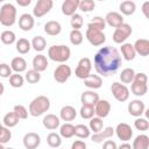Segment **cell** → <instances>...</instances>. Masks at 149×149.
Returning a JSON list of instances; mask_svg holds the SVG:
<instances>
[{"label": "cell", "mask_w": 149, "mask_h": 149, "mask_svg": "<svg viewBox=\"0 0 149 149\" xmlns=\"http://www.w3.org/2000/svg\"><path fill=\"white\" fill-rule=\"evenodd\" d=\"M94 69L98 74L108 77L114 74L122 64V58L119 50L112 45L100 48L93 58Z\"/></svg>", "instance_id": "cell-1"}, {"label": "cell", "mask_w": 149, "mask_h": 149, "mask_svg": "<svg viewBox=\"0 0 149 149\" xmlns=\"http://www.w3.org/2000/svg\"><path fill=\"white\" fill-rule=\"evenodd\" d=\"M71 56V50L68 45L64 44H56V45H51L48 49V57L57 63H65Z\"/></svg>", "instance_id": "cell-2"}, {"label": "cell", "mask_w": 149, "mask_h": 149, "mask_svg": "<svg viewBox=\"0 0 149 149\" xmlns=\"http://www.w3.org/2000/svg\"><path fill=\"white\" fill-rule=\"evenodd\" d=\"M49 108H50L49 98L45 95H38L35 99H33L31 102L29 104V114L36 118L48 112Z\"/></svg>", "instance_id": "cell-3"}, {"label": "cell", "mask_w": 149, "mask_h": 149, "mask_svg": "<svg viewBox=\"0 0 149 149\" xmlns=\"http://www.w3.org/2000/svg\"><path fill=\"white\" fill-rule=\"evenodd\" d=\"M16 21V8L13 3L6 2L0 8V23L5 27H12Z\"/></svg>", "instance_id": "cell-4"}, {"label": "cell", "mask_w": 149, "mask_h": 149, "mask_svg": "<svg viewBox=\"0 0 149 149\" xmlns=\"http://www.w3.org/2000/svg\"><path fill=\"white\" fill-rule=\"evenodd\" d=\"M147 83H148V77H147V74L144 72L135 73L134 79L132 81V86H130L132 93L137 95V97L144 95L147 93V91H148Z\"/></svg>", "instance_id": "cell-5"}, {"label": "cell", "mask_w": 149, "mask_h": 149, "mask_svg": "<svg viewBox=\"0 0 149 149\" xmlns=\"http://www.w3.org/2000/svg\"><path fill=\"white\" fill-rule=\"evenodd\" d=\"M132 33H133L132 26L123 22L121 26H119L118 28H115L112 38H113V41H114L115 43L122 44V43H125V41L132 35Z\"/></svg>", "instance_id": "cell-6"}, {"label": "cell", "mask_w": 149, "mask_h": 149, "mask_svg": "<svg viewBox=\"0 0 149 149\" xmlns=\"http://www.w3.org/2000/svg\"><path fill=\"white\" fill-rule=\"evenodd\" d=\"M91 70H92V62L88 57H83L79 59L77 68L74 70V74L77 78L79 79H85L91 74Z\"/></svg>", "instance_id": "cell-7"}, {"label": "cell", "mask_w": 149, "mask_h": 149, "mask_svg": "<svg viewBox=\"0 0 149 149\" xmlns=\"http://www.w3.org/2000/svg\"><path fill=\"white\" fill-rule=\"evenodd\" d=\"M111 92H112L113 97L115 98V100H118L120 102H123V101L128 100V98H129V90H128V87L125 84H121V83H118V81H114L112 84Z\"/></svg>", "instance_id": "cell-8"}, {"label": "cell", "mask_w": 149, "mask_h": 149, "mask_svg": "<svg viewBox=\"0 0 149 149\" xmlns=\"http://www.w3.org/2000/svg\"><path fill=\"white\" fill-rule=\"evenodd\" d=\"M54 6L52 0H38L33 9V14L35 17H42L43 15L48 14Z\"/></svg>", "instance_id": "cell-9"}, {"label": "cell", "mask_w": 149, "mask_h": 149, "mask_svg": "<svg viewBox=\"0 0 149 149\" xmlns=\"http://www.w3.org/2000/svg\"><path fill=\"white\" fill-rule=\"evenodd\" d=\"M71 73H72L71 68H70L69 65H66L65 63H63V64L58 65V66L55 69V71H54V79H55L57 83L63 84V83H65V81L70 78Z\"/></svg>", "instance_id": "cell-10"}, {"label": "cell", "mask_w": 149, "mask_h": 149, "mask_svg": "<svg viewBox=\"0 0 149 149\" xmlns=\"http://www.w3.org/2000/svg\"><path fill=\"white\" fill-rule=\"evenodd\" d=\"M86 38L87 41L93 45V47H99L102 45L106 41V36L102 31L99 30H92V29H87L86 30Z\"/></svg>", "instance_id": "cell-11"}, {"label": "cell", "mask_w": 149, "mask_h": 149, "mask_svg": "<svg viewBox=\"0 0 149 149\" xmlns=\"http://www.w3.org/2000/svg\"><path fill=\"white\" fill-rule=\"evenodd\" d=\"M114 133L116 134V136L119 137V140L123 141V142H127L132 139L133 136V129L132 127L126 123V122H121L116 126V128L114 129Z\"/></svg>", "instance_id": "cell-12"}, {"label": "cell", "mask_w": 149, "mask_h": 149, "mask_svg": "<svg viewBox=\"0 0 149 149\" xmlns=\"http://www.w3.org/2000/svg\"><path fill=\"white\" fill-rule=\"evenodd\" d=\"M23 146L26 149H36L41 143V137L37 133L29 132L23 136Z\"/></svg>", "instance_id": "cell-13"}, {"label": "cell", "mask_w": 149, "mask_h": 149, "mask_svg": "<svg viewBox=\"0 0 149 149\" xmlns=\"http://www.w3.org/2000/svg\"><path fill=\"white\" fill-rule=\"evenodd\" d=\"M109 112H111V104L105 99H99L94 106V114L98 118L104 119V118L108 116Z\"/></svg>", "instance_id": "cell-14"}, {"label": "cell", "mask_w": 149, "mask_h": 149, "mask_svg": "<svg viewBox=\"0 0 149 149\" xmlns=\"http://www.w3.org/2000/svg\"><path fill=\"white\" fill-rule=\"evenodd\" d=\"M146 111V106H144V102L139 100V99H135V100H132L129 104H128V113L135 118H140Z\"/></svg>", "instance_id": "cell-15"}, {"label": "cell", "mask_w": 149, "mask_h": 149, "mask_svg": "<svg viewBox=\"0 0 149 149\" xmlns=\"http://www.w3.org/2000/svg\"><path fill=\"white\" fill-rule=\"evenodd\" d=\"M104 19H105L106 24L114 27V28H118L119 26L123 23V16L118 12H108Z\"/></svg>", "instance_id": "cell-16"}, {"label": "cell", "mask_w": 149, "mask_h": 149, "mask_svg": "<svg viewBox=\"0 0 149 149\" xmlns=\"http://www.w3.org/2000/svg\"><path fill=\"white\" fill-rule=\"evenodd\" d=\"M98 100H99V95L94 91H84L81 93V95H80V101L85 106L94 107L95 104L98 102Z\"/></svg>", "instance_id": "cell-17"}, {"label": "cell", "mask_w": 149, "mask_h": 149, "mask_svg": "<svg viewBox=\"0 0 149 149\" xmlns=\"http://www.w3.org/2000/svg\"><path fill=\"white\" fill-rule=\"evenodd\" d=\"M35 24V20L34 16L28 14V13H23L20 17H19V27L23 30V31H29L33 29Z\"/></svg>", "instance_id": "cell-18"}, {"label": "cell", "mask_w": 149, "mask_h": 149, "mask_svg": "<svg viewBox=\"0 0 149 149\" xmlns=\"http://www.w3.org/2000/svg\"><path fill=\"white\" fill-rule=\"evenodd\" d=\"M134 50L136 54H139L140 56H148L149 55V41L147 38H139L135 41V43L133 44Z\"/></svg>", "instance_id": "cell-19"}, {"label": "cell", "mask_w": 149, "mask_h": 149, "mask_svg": "<svg viewBox=\"0 0 149 149\" xmlns=\"http://www.w3.org/2000/svg\"><path fill=\"white\" fill-rule=\"evenodd\" d=\"M113 135H114V128H113V127H106L105 129L100 130L99 133H94V134L91 136V140H92L94 143H100V142H102L104 140L111 139Z\"/></svg>", "instance_id": "cell-20"}, {"label": "cell", "mask_w": 149, "mask_h": 149, "mask_svg": "<svg viewBox=\"0 0 149 149\" xmlns=\"http://www.w3.org/2000/svg\"><path fill=\"white\" fill-rule=\"evenodd\" d=\"M79 0H65L62 3V13L66 16H72L78 9Z\"/></svg>", "instance_id": "cell-21"}, {"label": "cell", "mask_w": 149, "mask_h": 149, "mask_svg": "<svg viewBox=\"0 0 149 149\" xmlns=\"http://www.w3.org/2000/svg\"><path fill=\"white\" fill-rule=\"evenodd\" d=\"M48 64L49 63H48L47 56H44L42 54H40V55H37L33 58V70H35L40 73L48 68Z\"/></svg>", "instance_id": "cell-22"}, {"label": "cell", "mask_w": 149, "mask_h": 149, "mask_svg": "<svg viewBox=\"0 0 149 149\" xmlns=\"http://www.w3.org/2000/svg\"><path fill=\"white\" fill-rule=\"evenodd\" d=\"M84 85L93 91V90H97V88L101 87L102 79H101V77L99 74H90L87 78L84 79Z\"/></svg>", "instance_id": "cell-23"}, {"label": "cell", "mask_w": 149, "mask_h": 149, "mask_svg": "<svg viewBox=\"0 0 149 149\" xmlns=\"http://www.w3.org/2000/svg\"><path fill=\"white\" fill-rule=\"evenodd\" d=\"M42 122H43V126H44L47 129H50V130H54V129L58 128L59 125H61L59 118L56 116L55 114H47V115L43 118Z\"/></svg>", "instance_id": "cell-24"}, {"label": "cell", "mask_w": 149, "mask_h": 149, "mask_svg": "<svg viewBox=\"0 0 149 149\" xmlns=\"http://www.w3.org/2000/svg\"><path fill=\"white\" fill-rule=\"evenodd\" d=\"M44 31L50 36H56L62 31V26L58 21L50 20L44 24Z\"/></svg>", "instance_id": "cell-25"}, {"label": "cell", "mask_w": 149, "mask_h": 149, "mask_svg": "<svg viewBox=\"0 0 149 149\" xmlns=\"http://www.w3.org/2000/svg\"><path fill=\"white\" fill-rule=\"evenodd\" d=\"M77 115V112L74 109V107L70 106V105H66V106H63L61 108V112H59V116L63 121H72L74 120Z\"/></svg>", "instance_id": "cell-26"}, {"label": "cell", "mask_w": 149, "mask_h": 149, "mask_svg": "<svg viewBox=\"0 0 149 149\" xmlns=\"http://www.w3.org/2000/svg\"><path fill=\"white\" fill-rule=\"evenodd\" d=\"M121 55L126 61H133L136 56V52L134 50V47L132 43H122L121 44Z\"/></svg>", "instance_id": "cell-27"}, {"label": "cell", "mask_w": 149, "mask_h": 149, "mask_svg": "<svg viewBox=\"0 0 149 149\" xmlns=\"http://www.w3.org/2000/svg\"><path fill=\"white\" fill-rule=\"evenodd\" d=\"M10 69L13 71H15V73H20V72H23L26 71L27 69V62L23 57H15L12 59L10 62Z\"/></svg>", "instance_id": "cell-28"}, {"label": "cell", "mask_w": 149, "mask_h": 149, "mask_svg": "<svg viewBox=\"0 0 149 149\" xmlns=\"http://www.w3.org/2000/svg\"><path fill=\"white\" fill-rule=\"evenodd\" d=\"M120 8V12H121V15H133L136 10V3L132 0H126V1H122L119 6Z\"/></svg>", "instance_id": "cell-29"}, {"label": "cell", "mask_w": 149, "mask_h": 149, "mask_svg": "<svg viewBox=\"0 0 149 149\" xmlns=\"http://www.w3.org/2000/svg\"><path fill=\"white\" fill-rule=\"evenodd\" d=\"M149 148V137L146 134L137 135L133 141L132 149H148Z\"/></svg>", "instance_id": "cell-30"}, {"label": "cell", "mask_w": 149, "mask_h": 149, "mask_svg": "<svg viewBox=\"0 0 149 149\" xmlns=\"http://www.w3.org/2000/svg\"><path fill=\"white\" fill-rule=\"evenodd\" d=\"M105 27H106V22H105V19L101 16H94L87 24V29L99 30V31H102Z\"/></svg>", "instance_id": "cell-31"}, {"label": "cell", "mask_w": 149, "mask_h": 149, "mask_svg": "<svg viewBox=\"0 0 149 149\" xmlns=\"http://www.w3.org/2000/svg\"><path fill=\"white\" fill-rule=\"evenodd\" d=\"M134 76H135V71H134V69H132V68H126V69H123L122 71H121V73H120V80H121V83H123V84H130L132 81H133V79H134Z\"/></svg>", "instance_id": "cell-32"}, {"label": "cell", "mask_w": 149, "mask_h": 149, "mask_svg": "<svg viewBox=\"0 0 149 149\" xmlns=\"http://www.w3.org/2000/svg\"><path fill=\"white\" fill-rule=\"evenodd\" d=\"M16 50H17V52L19 54H22V55H24V54H27V52H29V50L31 49V44H30V42L27 40V38H19L17 41H16Z\"/></svg>", "instance_id": "cell-33"}, {"label": "cell", "mask_w": 149, "mask_h": 149, "mask_svg": "<svg viewBox=\"0 0 149 149\" xmlns=\"http://www.w3.org/2000/svg\"><path fill=\"white\" fill-rule=\"evenodd\" d=\"M90 134H91V130L87 126L83 125V123H79L77 126H74V135L79 139H87L90 137Z\"/></svg>", "instance_id": "cell-34"}, {"label": "cell", "mask_w": 149, "mask_h": 149, "mask_svg": "<svg viewBox=\"0 0 149 149\" xmlns=\"http://www.w3.org/2000/svg\"><path fill=\"white\" fill-rule=\"evenodd\" d=\"M30 44L34 48V50H36V51H43L45 49V47H47V41H45V38L43 36L37 35V36H35L33 38V41L30 42Z\"/></svg>", "instance_id": "cell-35"}, {"label": "cell", "mask_w": 149, "mask_h": 149, "mask_svg": "<svg viewBox=\"0 0 149 149\" xmlns=\"http://www.w3.org/2000/svg\"><path fill=\"white\" fill-rule=\"evenodd\" d=\"M2 121H3L5 127H7V128H12V127H15V126L19 123V118L15 115L14 112H9V113L5 114Z\"/></svg>", "instance_id": "cell-36"}, {"label": "cell", "mask_w": 149, "mask_h": 149, "mask_svg": "<svg viewBox=\"0 0 149 149\" xmlns=\"http://www.w3.org/2000/svg\"><path fill=\"white\" fill-rule=\"evenodd\" d=\"M59 135L62 137H65V139H70L74 135V126L71 125V123H64L59 128Z\"/></svg>", "instance_id": "cell-37"}, {"label": "cell", "mask_w": 149, "mask_h": 149, "mask_svg": "<svg viewBox=\"0 0 149 149\" xmlns=\"http://www.w3.org/2000/svg\"><path fill=\"white\" fill-rule=\"evenodd\" d=\"M0 40L3 44L9 45V44H13L16 41V36H15V33L12 31V30H3L0 35Z\"/></svg>", "instance_id": "cell-38"}, {"label": "cell", "mask_w": 149, "mask_h": 149, "mask_svg": "<svg viewBox=\"0 0 149 149\" xmlns=\"http://www.w3.org/2000/svg\"><path fill=\"white\" fill-rule=\"evenodd\" d=\"M47 143L49 144V147L51 148H58L62 144V139L61 135L57 133H49L47 136Z\"/></svg>", "instance_id": "cell-39"}, {"label": "cell", "mask_w": 149, "mask_h": 149, "mask_svg": "<svg viewBox=\"0 0 149 149\" xmlns=\"http://www.w3.org/2000/svg\"><path fill=\"white\" fill-rule=\"evenodd\" d=\"M88 128L93 133H99L104 128V121H102V119H100L98 116H95V118L93 116L92 119H90V127Z\"/></svg>", "instance_id": "cell-40"}, {"label": "cell", "mask_w": 149, "mask_h": 149, "mask_svg": "<svg viewBox=\"0 0 149 149\" xmlns=\"http://www.w3.org/2000/svg\"><path fill=\"white\" fill-rule=\"evenodd\" d=\"M23 83H24V78L20 73H12V76L9 77V85L12 87H15V88L22 87Z\"/></svg>", "instance_id": "cell-41"}, {"label": "cell", "mask_w": 149, "mask_h": 149, "mask_svg": "<svg viewBox=\"0 0 149 149\" xmlns=\"http://www.w3.org/2000/svg\"><path fill=\"white\" fill-rule=\"evenodd\" d=\"M70 42H71V44H73V45H79V44H81V42H83V34H81V31L80 30H76V29H72L71 31H70Z\"/></svg>", "instance_id": "cell-42"}, {"label": "cell", "mask_w": 149, "mask_h": 149, "mask_svg": "<svg viewBox=\"0 0 149 149\" xmlns=\"http://www.w3.org/2000/svg\"><path fill=\"white\" fill-rule=\"evenodd\" d=\"M95 7V2L93 0H79V6L78 9H80L84 13H88L91 10H93Z\"/></svg>", "instance_id": "cell-43"}, {"label": "cell", "mask_w": 149, "mask_h": 149, "mask_svg": "<svg viewBox=\"0 0 149 149\" xmlns=\"http://www.w3.org/2000/svg\"><path fill=\"white\" fill-rule=\"evenodd\" d=\"M26 80L29 83V84H36L41 80V73L35 71V70H28L26 72Z\"/></svg>", "instance_id": "cell-44"}, {"label": "cell", "mask_w": 149, "mask_h": 149, "mask_svg": "<svg viewBox=\"0 0 149 149\" xmlns=\"http://www.w3.org/2000/svg\"><path fill=\"white\" fill-rule=\"evenodd\" d=\"M83 23H84V20H83V16L80 14H73L70 19V24L73 29L76 30H79L81 27H83Z\"/></svg>", "instance_id": "cell-45"}, {"label": "cell", "mask_w": 149, "mask_h": 149, "mask_svg": "<svg viewBox=\"0 0 149 149\" xmlns=\"http://www.w3.org/2000/svg\"><path fill=\"white\" fill-rule=\"evenodd\" d=\"M13 112L19 118V120H26L28 118V109L23 105H15L13 108Z\"/></svg>", "instance_id": "cell-46"}, {"label": "cell", "mask_w": 149, "mask_h": 149, "mask_svg": "<svg viewBox=\"0 0 149 149\" xmlns=\"http://www.w3.org/2000/svg\"><path fill=\"white\" fill-rule=\"evenodd\" d=\"M134 127H135L137 130L146 132V130H148V128H149V122L147 121V119L140 116V118H137V119L134 121Z\"/></svg>", "instance_id": "cell-47"}, {"label": "cell", "mask_w": 149, "mask_h": 149, "mask_svg": "<svg viewBox=\"0 0 149 149\" xmlns=\"http://www.w3.org/2000/svg\"><path fill=\"white\" fill-rule=\"evenodd\" d=\"M10 139H12V132L9 130V128L2 126V127L0 128V143H1V144H5V143H7Z\"/></svg>", "instance_id": "cell-48"}, {"label": "cell", "mask_w": 149, "mask_h": 149, "mask_svg": "<svg viewBox=\"0 0 149 149\" xmlns=\"http://www.w3.org/2000/svg\"><path fill=\"white\" fill-rule=\"evenodd\" d=\"M79 112H80V116L83 119H92L94 115V107L83 105Z\"/></svg>", "instance_id": "cell-49"}, {"label": "cell", "mask_w": 149, "mask_h": 149, "mask_svg": "<svg viewBox=\"0 0 149 149\" xmlns=\"http://www.w3.org/2000/svg\"><path fill=\"white\" fill-rule=\"evenodd\" d=\"M10 76H12L10 65H8L6 63H1L0 64V77H2V78H9Z\"/></svg>", "instance_id": "cell-50"}, {"label": "cell", "mask_w": 149, "mask_h": 149, "mask_svg": "<svg viewBox=\"0 0 149 149\" xmlns=\"http://www.w3.org/2000/svg\"><path fill=\"white\" fill-rule=\"evenodd\" d=\"M71 149H86V143L81 140H76L72 146H71Z\"/></svg>", "instance_id": "cell-51"}, {"label": "cell", "mask_w": 149, "mask_h": 149, "mask_svg": "<svg viewBox=\"0 0 149 149\" xmlns=\"http://www.w3.org/2000/svg\"><path fill=\"white\" fill-rule=\"evenodd\" d=\"M102 149H118V146L114 141L112 140H107L105 141V143L102 144Z\"/></svg>", "instance_id": "cell-52"}, {"label": "cell", "mask_w": 149, "mask_h": 149, "mask_svg": "<svg viewBox=\"0 0 149 149\" xmlns=\"http://www.w3.org/2000/svg\"><path fill=\"white\" fill-rule=\"evenodd\" d=\"M142 13L146 19H149V1H144L142 5Z\"/></svg>", "instance_id": "cell-53"}, {"label": "cell", "mask_w": 149, "mask_h": 149, "mask_svg": "<svg viewBox=\"0 0 149 149\" xmlns=\"http://www.w3.org/2000/svg\"><path fill=\"white\" fill-rule=\"evenodd\" d=\"M16 3L19 6H22V7H27L31 3V0H16Z\"/></svg>", "instance_id": "cell-54"}, {"label": "cell", "mask_w": 149, "mask_h": 149, "mask_svg": "<svg viewBox=\"0 0 149 149\" xmlns=\"http://www.w3.org/2000/svg\"><path fill=\"white\" fill-rule=\"evenodd\" d=\"M118 149H132V146L128 143H122L120 147H118Z\"/></svg>", "instance_id": "cell-55"}, {"label": "cell", "mask_w": 149, "mask_h": 149, "mask_svg": "<svg viewBox=\"0 0 149 149\" xmlns=\"http://www.w3.org/2000/svg\"><path fill=\"white\" fill-rule=\"evenodd\" d=\"M3 91H5V86H3V84H2V83H0V97L2 95Z\"/></svg>", "instance_id": "cell-56"}, {"label": "cell", "mask_w": 149, "mask_h": 149, "mask_svg": "<svg viewBox=\"0 0 149 149\" xmlns=\"http://www.w3.org/2000/svg\"><path fill=\"white\" fill-rule=\"evenodd\" d=\"M0 149H5V147H3V144H1V143H0Z\"/></svg>", "instance_id": "cell-57"}, {"label": "cell", "mask_w": 149, "mask_h": 149, "mask_svg": "<svg viewBox=\"0 0 149 149\" xmlns=\"http://www.w3.org/2000/svg\"><path fill=\"white\" fill-rule=\"evenodd\" d=\"M5 149H14V148H10V147H9V148H5Z\"/></svg>", "instance_id": "cell-58"}, {"label": "cell", "mask_w": 149, "mask_h": 149, "mask_svg": "<svg viewBox=\"0 0 149 149\" xmlns=\"http://www.w3.org/2000/svg\"><path fill=\"white\" fill-rule=\"evenodd\" d=\"M1 127H2V125H1V123H0V128H1Z\"/></svg>", "instance_id": "cell-59"}]
</instances>
